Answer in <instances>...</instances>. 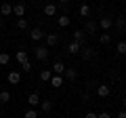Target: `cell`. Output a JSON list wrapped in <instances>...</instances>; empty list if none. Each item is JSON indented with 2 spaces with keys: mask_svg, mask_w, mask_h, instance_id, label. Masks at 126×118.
Listing matches in <instances>:
<instances>
[{
  "mask_svg": "<svg viewBox=\"0 0 126 118\" xmlns=\"http://www.w3.org/2000/svg\"><path fill=\"white\" fill-rule=\"evenodd\" d=\"M63 76L67 78L69 82H74V80H76V78H78V72H76V70H74V68H65V74H63Z\"/></svg>",
  "mask_w": 126,
  "mask_h": 118,
  "instance_id": "14",
  "label": "cell"
},
{
  "mask_svg": "<svg viewBox=\"0 0 126 118\" xmlns=\"http://www.w3.org/2000/svg\"><path fill=\"white\" fill-rule=\"evenodd\" d=\"M2 25H4V23H2V19H0V32H2Z\"/></svg>",
  "mask_w": 126,
  "mask_h": 118,
  "instance_id": "37",
  "label": "cell"
},
{
  "mask_svg": "<svg viewBox=\"0 0 126 118\" xmlns=\"http://www.w3.org/2000/svg\"><path fill=\"white\" fill-rule=\"evenodd\" d=\"M0 118H2V114H0Z\"/></svg>",
  "mask_w": 126,
  "mask_h": 118,
  "instance_id": "40",
  "label": "cell"
},
{
  "mask_svg": "<svg viewBox=\"0 0 126 118\" xmlns=\"http://www.w3.org/2000/svg\"><path fill=\"white\" fill-rule=\"evenodd\" d=\"M122 34H126V27H124V32H122Z\"/></svg>",
  "mask_w": 126,
  "mask_h": 118,
  "instance_id": "38",
  "label": "cell"
},
{
  "mask_svg": "<svg viewBox=\"0 0 126 118\" xmlns=\"http://www.w3.org/2000/svg\"><path fill=\"white\" fill-rule=\"evenodd\" d=\"M84 32L86 34H97V21H94V19H88V21H86Z\"/></svg>",
  "mask_w": 126,
  "mask_h": 118,
  "instance_id": "11",
  "label": "cell"
},
{
  "mask_svg": "<svg viewBox=\"0 0 126 118\" xmlns=\"http://www.w3.org/2000/svg\"><path fill=\"white\" fill-rule=\"evenodd\" d=\"M80 55H82V59H84V61H90V59L97 55V51H94L93 46H82V49H80Z\"/></svg>",
  "mask_w": 126,
  "mask_h": 118,
  "instance_id": "3",
  "label": "cell"
},
{
  "mask_svg": "<svg viewBox=\"0 0 126 118\" xmlns=\"http://www.w3.org/2000/svg\"><path fill=\"white\" fill-rule=\"evenodd\" d=\"M55 13H57V6H55V4H46L44 6V15H46V17H53Z\"/></svg>",
  "mask_w": 126,
  "mask_h": 118,
  "instance_id": "23",
  "label": "cell"
},
{
  "mask_svg": "<svg viewBox=\"0 0 126 118\" xmlns=\"http://www.w3.org/2000/svg\"><path fill=\"white\" fill-rule=\"evenodd\" d=\"M13 15L15 17H23L25 15V6L23 4H13Z\"/></svg>",
  "mask_w": 126,
  "mask_h": 118,
  "instance_id": "16",
  "label": "cell"
},
{
  "mask_svg": "<svg viewBox=\"0 0 126 118\" xmlns=\"http://www.w3.org/2000/svg\"><path fill=\"white\" fill-rule=\"evenodd\" d=\"M122 105H124V110H126V97H124V99H122Z\"/></svg>",
  "mask_w": 126,
  "mask_h": 118,
  "instance_id": "35",
  "label": "cell"
},
{
  "mask_svg": "<svg viewBox=\"0 0 126 118\" xmlns=\"http://www.w3.org/2000/svg\"><path fill=\"white\" fill-rule=\"evenodd\" d=\"M17 27H19V30H27V19L25 17H19L17 19Z\"/></svg>",
  "mask_w": 126,
  "mask_h": 118,
  "instance_id": "29",
  "label": "cell"
},
{
  "mask_svg": "<svg viewBox=\"0 0 126 118\" xmlns=\"http://www.w3.org/2000/svg\"><path fill=\"white\" fill-rule=\"evenodd\" d=\"M6 80H9L11 84H19V82H21V74H19V72H15V70H13V72H9Z\"/></svg>",
  "mask_w": 126,
  "mask_h": 118,
  "instance_id": "9",
  "label": "cell"
},
{
  "mask_svg": "<svg viewBox=\"0 0 126 118\" xmlns=\"http://www.w3.org/2000/svg\"><path fill=\"white\" fill-rule=\"evenodd\" d=\"M124 72H126V68H124Z\"/></svg>",
  "mask_w": 126,
  "mask_h": 118,
  "instance_id": "41",
  "label": "cell"
},
{
  "mask_svg": "<svg viewBox=\"0 0 126 118\" xmlns=\"http://www.w3.org/2000/svg\"><path fill=\"white\" fill-rule=\"evenodd\" d=\"M27 103H30V108H36V105L40 103V95H38V93H30V97H27Z\"/></svg>",
  "mask_w": 126,
  "mask_h": 118,
  "instance_id": "13",
  "label": "cell"
},
{
  "mask_svg": "<svg viewBox=\"0 0 126 118\" xmlns=\"http://www.w3.org/2000/svg\"><path fill=\"white\" fill-rule=\"evenodd\" d=\"M50 86H53V89L63 86V76H55V74H53V78H50Z\"/></svg>",
  "mask_w": 126,
  "mask_h": 118,
  "instance_id": "18",
  "label": "cell"
},
{
  "mask_svg": "<svg viewBox=\"0 0 126 118\" xmlns=\"http://www.w3.org/2000/svg\"><path fill=\"white\" fill-rule=\"evenodd\" d=\"M0 15H4V17L13 15V4H9V2H2V4H0Z\"/></svg>",
  "mask_w": 126,
  "mask_h": 118,
  "instance_id": "10",
  "label": "cell"
},
{
  "mask_svg": "<svg viewBox=\"0 0 126 118\" xmlns=\"http://www.w3.org/2000/svg\"><path fill=\"white\" fill-rule=\"evenodd\" d=\"M99 42H101V44H109V42H111V34H109V32H103V34L99 36Z\"/></svg>",
  "mask_w": 126,
  "mask_h": 118,
  "instance_id": "24",
  "label": "cell"
},
{
  "mask_svg": "<svg viewBox=\"0 0 126 118\" xmlns=\"http://www.w3.org/2000/svg\"><path fill=\"white\" fill-rule=\"evenodd\" d=\"M40 110H42V112H50V110H53V101H50V99H44V101H40Z\"/></svg>",
  "mask_w": 126,
  "mask_h": 118,
  "instance_id": "19",
  "label": "cell"
},
{
  "mask_svg": "<svg viewBox=\"0 0 126 118\" xmlns=\"http://www.w3.org/2000/svg\"><path fill=\"white\" fill-rule=\"evenodd\" d=\"M80 49H82V44H78V42H69V44H67V53L69 55H78V53H80Z\"/></svg>",
  "mask_w": 126,
  "mask_h": 118,
  "instance_id": "12",
  "label": "cell"
},
{
  "mask_svg": "<svg viewBox=\"0 0 126 118\" xmlns=\"http://www.w3.org/2000/svg\"><path fill=\"white\" fill-rule=\"evenodd\" d=\"M30 38L38 42V40H42V38H44V32H42L40 27H32V30H30Z\"/></svg>",
  "mask_w": 126,
  "mask_h": 118,
  "instance_id": "7",
  "label": "cell"
},
{
  "mask_svg": "<svg viewBox=\"0 0 126 118\" xmlns=\"http://www.w3.org/2000/svg\"><path fill=\"white\" fill-rule=\"evenodd\" d=\"M116 118H126V110H120V112H118V116Z\"/></svg>",
  "mask_w": 126,
  "mask_h": 118,
  "instance_id": "33",
  "label": "cell"
},
{
  "mask_svg": "<svg viewBox=\"0 0 126 118\" xmlns=\"http://www.w3.org/2000/svg\"><path fill=\"white\" fill-rule=\"evenodd\" d=\"M111 25H113V19L107 17V15H103V17L99 19V27L103 30V32H109V30H111Z\"/></svg>",
  "mask_w": 126,
  "mask_h": 118,
  "instance_id": "2",
  "label": "cell"
},
{
  "mask_svg": "<svg viewBox=\"0 0 126 118\" xmlns=\"http://www.w3.org/2000/svg\"><path fill=\"white\" fill-rule=\"evenodd\" d=\"M97 118H111V114H109V112H99Z\"/></svg>",
  "mask_w": 126,
  "mask_h": 118,
  "instance_id": "32",
  "label": "cell"
},
{
  "mask_svg": "<svg viewBox=\"0 0 126 118\" xmlns=\"http://www.w3.org/2000/svg\"><path fill=\"white\" fill-rule=\"evenodd\" d=\"M84 38H86V32H84V30H76V32H74V42H78V44L84 46Z\"/></svg>",
  "mask_w": 126,
  "mask_h": 118,
  "instance_id": "8",
  "label": "cell"
},
{
  "mask_svg": "<svg viewBox=\"0 0 126 118\" xmlns=\"http://www.w3.org/2000/svg\"><path fill=\"white\" fill-rule=\"evenodd\" d=\"M30 2H34V0H30Z\"/></svg>",
  "mask_w": 126,
  "mask_h": 118,
  "instance_id": "39",
  "label": "cell"
},
{
  "mask_svg": "<svg viewBox=\"0 0 126 118\" xmlns=\"http://www.w3.org/2000/svg\"><path fill=\"white\" fill-rule=\"evenodd\" d=\"M44 40H46V46H57V44H59V34L46 32V34H44Z\"/></svg>",
  "mask_w": 126,
  "mask_h": 118,
  "instance_id": "4",
  "label": "cell"
},
{
  "mask_svg": "<svg viewBox=\"0 0 126 118\" xmlns=\"http://www.w3.org/2000/svg\"><path fill=\"white\" fill-rule=\"evenodd\" d=\"M69 21H72V19H69L67 15H61V17L57 19V25H59V27H67V25H69Z\"/></svg>",
  "mask_w": 126,
  "mask_h": 118,
  "instance_id": "21",
  "label": "cell"
},
{
  "mask_svg": "<svg viewBox=\"0 0 126 118\" xmlns=\"http://www.w3.org/2000/svg\"><path fill=\"white\" fill-rule=\"evenodd\" d=\"M80 99H82V101H88V99H90V95H88L86 91H82V93H80Z\"/></svg>",
  "mask_w": 126,
  "mask_h": 118,
  "instance_id": "31",
  "label": "cell"
},
{
  "mask_svg": "<svg viewBox=\"0 0 126 118\" xmlns=\"http://www.w3.org/2000/svg\"><path fill=\"white\" fill-rule=\"evenodd\" d=\"M65 68H67V65L63 63V61H55L50 70H53V74H55V76H63V74H65Z\"/></svg>",
  "mask_w": 126,
  "mask_h": 118,
  "instance_id": "5",
  "label": "cell"
},
{
  "mask_svg": "<svg viewBox=\"0 0 126 118\" xmlns=\"http://www.w3.org/2000/svg\"><path fill=\"white\" fill-rule=\"evenodd\" d=\"M90 15V6L88 4H80V17H88Z\"/></svg>",
  "mask_w": 126,
  "mask_h": 118,
  "instance_id": "28",
  "label": "cell"
},
{
  "mask_svg": "<svg viewBox=\"0 0 126 118\" xmlns=\"http://www.w3.org/2000/svg\"><path fill=\"white\" fill-rule=\"evenodd\" d=\"M109 93H111V89H109V84H99V86H97V97H101V99H105V97H109Z\"/></svg>",
  "mask_w": 126,
  "mask_h": 118,
  "instance_id": "6",
  "label": "cell"
},
{
  "mask_svg": "<svg viewBox=\"0 0 126 118\" xmlns=\"http://www.w3.org/2000/svg\"><path fill=\"white\" fill-rule=\"evenodd\" d=\"M23 118H38V112H36L34 108H27L25 114H23Z\"/></svg>",
  "mask_w": 126,
  "mask_h": 118,
  "instance_id": "27",
  "label": "cell"
},
{
  "mask_svg": "<svg viewBox=\"0 0 126 118\" xmlns=\"http://www.w3.org/2000/svg\"><path fill=\"white\" fill-rule=\"evenodd\" d=\"M21 70H23V72H32V63H30V61L21 63Z\"/></svg>",
  "mask_w": 126,
  "mask_h": 118,
  "instance_id": "30",
  "label": "cell"
},
{
  "mask_svg": "<svg viewBox=\"0 0 126 118\" xmlns=\"http://www.w3.org/2000/svg\"><path fill=\"white\" fill-rule=\"evenodd\" d=\"M59 2H61V4H67V2H69V0H59Z\"/></svg>",
  "mask_w": 126,
  "mask_h": 118,
  "instance_id": "36",
  "label": "cell"
},
{
  "mask_svg": "<svg viewBox=\"0 0 126 118\" xmlns=\"http://www.w3.org/2000/svg\"><path fill=\"white\" fill-rule=\"evenodd\" d=\"M116 53L118 55H126V40H120L116 44Z\"/></svg>",
  "mask_w": 126,
  "mask_h": 118,
  "instance_id": "22",
  "label": "cell"
},
{
  "mask_svg": "<svg viewBox=\"0 0 126 118\" xmlns=\"http://www.w3.org/2000/svg\"><path fill=\"white\" fill-rule=\"evenodd\" d=\"M9 101H11V93L6 91V89L0 91V103H9Z\"/></svg>",
  "mask_w": 126,
  "mask_h": 118,
  "instance_id": "25",
  "label": "cell"
},
{
  "mask_svg": "<svg viewBox=\"0 0 126 118\" xmlns=\"http://www.w3.org/2000/svg\"><path fill=\"white\" fill-rule=\"evenodd\" d=\"M124 27H126V17H116V30L118 32H124Z\"/></svg>",
  "mask_w": 126,
  "mask_h": 118,
  "instance_id": "17",
  "label": "cell"
},
{
  "mask_svg": "<svg viewBox=\"0 0 126 118\" xmlns=\"http://www.w3.org/2000/svg\"><path fill=\"white\" fill-rule=\"evenodd\" d=\"M50 78H53V70L46 68V70H42V72H40V80L42 82H50Z\"/></svg>",
  "mask_w": 126,
  "mask_h": 118,
  "instance_id": "15",
  "label": "cell"
},
{
  "mask_svg": "<svg viewBox=\"0 0 126 118\" xmlns=\"http://www.w3.org/2000/svg\"><path fill=\"white\" fill-rule=\"evenodd\" d=\"M48 55H50V51L46 49L44 44H38L36 49H34V57H36L38 61H46V59H48Z\"/></svg>",
  "mask_w": 126,
  "mask_h": 118,
  "instance_id": "1",
  "label": "cell"
},
{
  "mask_svg": "<svg viewBox=\"0 0 126 118\" xmlns=\"http://www.w3.org/2000/svg\"><path fill=\"white\" fill-rule=\"evenodd\" d=\"M84 118H97V114H94V112H86Z\"/></svg>",
  "mask_w": 126,
  "mask_h": 118,
  "instance_id": "34",
  "label": "cell"
},
{
  "mask_svg": "<svg viewBox=\"0 0 126 118\" xmlns=\"http://www.w3.org/2000/svg\"><path fill=\"white\" fill-rule=\"evenodd\" d=\"M124 17H126V15H124Z\"/></svg>",
  "mask_w": 126,
  "mask_h": 118,
  "instance_id": "42",
  "label": "cell"
},
{
  "mask_svg": "<svg viewBox=\"0 0 126 118\" xmlns=\"http://www.w3.org/2000/svg\"><path fill=\"white\" fill-rule=\"evenodd\" d=\"M15 59H17L19 63H25V61H30V59H27V51H17Z\"/></svg>",
  "mask_w": 126,
  "mask_h": 118,
  "instance_id": "20",
  "label": "cell"
},
{
  "mask_svg": "<svg viewBox=\"0 0 126 118\" xmlns=\"http://www.w3.org/2000/svg\"><path fill=\"white\" fill-rule=\"evenodd\" d=\"M11 61V55L6 53V51H2V53H0V65H6Z\"/></svg>",
  "mask_w": 126,
  "mask_h": 118,
  "instance_id": "26",
  "label": "cell"
}]
</instances>
